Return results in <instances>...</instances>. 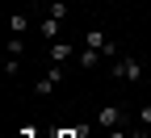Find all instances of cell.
<instances>
[{
  "mask_svg": "<svg viewBox=\"0 0 151 138\" xmlns=\"http://www.w3.org/2000/svg\"><path fill=\"white\" fill-rule=\"evenodd\" d=\"M25 29H29V13H9V34L21 38Z\"/></svg>",
  "mask_w": 151,
  "mask_h": 138,
  "instance_id": "obj_6",
  "label": "cell"
},
{
  "mask_svg": "<svg viewBox=\"0 0 151 138\" xmlns=\"http://www.w3.org/2000/svg\"><path fill=\"white\" fill-rule=\"evenodd\" d=\"M59 29H63V21H59V17H42V38L59 42Z\"/></svg>",
  "mask_w": 151,
  "mask_h": 138,
  "instance_id": "obj_7",
  "label": "cell"
},
{
  "mask_svg": "<svg viewBox=\"0 0 151 138\" xmlns=\"http://www.w3.org/2000/svg\"><path fill=\"white\" fill-rule=\"evenodd\" d=\"M139 122H143V126L151 130V105H143V109H139Z\"/></svg>",
  "mask_w": 151,
  "mask_h": 138,
  "instance_id": "obj_11",
  "label": "cell"
},
{
  "mask_svg": "<svg viewBox=\"0 0 151 138\" xmlns=\"http://www.w3.org/2000/svg\"><path fill=\"white\" fill-rule=\"evenodd\" d=\"M29 4H38V9H42V0H29Z\"/></svg>",
  "mask_w": 151,
  "mask_h": 138,
  "instance_id": "obj_12",
  "label": "cell"
},
{
  "mask_svg": "<svg viewBox=\"0 0 151 138\" xmlns=\"http://www.w3.org/2000/svg\"><path fill=\"white\" fill-rule=\"evenodd\" d=\"M71 54H76V42H67V38H59V42H50V63H67Z\"/></svg>",
  "mask_w": 151,
  "mask_h": 138,
  "instance_id": "obj_4",
  "label": "cell"
},
{
  "mask_svg": "<svg viewBox=\"0 0 151 138\" xmlns=\"http://www.w3.org/2000/svg\"><path fill=\"white\" fill-rule=\"evenodd\" d=\"M4 75H9V80H17V75H21V59L4 54Z\"/></svg>",
  "mask_w": 151,
  "mask_h": 138,
  "instance_id": "obj_9",
  "label": "cell"
},
{
  "mask_svg": "<svg viewBox=\"0 0 151 138\" xmlns=\"http://www.w3.org/2000/svg\"><path fill=\"white\" fill-rule=\"evenodd\" d=\"M109 75L113 80H122V84H143V63L139 59H130V54H118L109 63Z\"/></svg>",
  "mask_w": 151,
  "mask_h": 138,
  "instance_id": "obj_1",
  "label": "cell"
},
{
  "mask_svg": "<svg viewBox=\"0 0 151 138\" xmlns=\"http://www.w3.org/2000/svg\"><path fill=\"white\" fill-rule=\"evenodd\" d=\"M101 59H105L101 50H92V46H80V54H76V63H80V67H97Z\"/></svg>",
  "mask_w": 151,
  "mask_h": 138,
  "instance_id": "obj_5",
  "label": "cell"
},
{
  "mask_svg": "<svg viewBox=\"0 0 151 138\" xmlns=\"http://www.w3.org/2000/svg\"><path fill=\"white\" fill-rule=\"evenodd\" d=\"M46 17H67V0H46Z\"/></svg>",
  "mask_w": 151,
  "mask_h": 138,
  "instance_id": "obj_8",
  "label": "cell"
},
{
  "mask_svg": "<svg viewBox=\"0 0 151 138\" xmlns=\"http://www.w3.org/2000/svg\"><path fill=\"white\" fill-rule=\"evenodd\" d=\"M9 54H13V59H21V54H25V38H17V34H13V38H9Z\"/></svg>",
  "mask_w": 151,
  "mask_h": 138,
  "instance_id": "obj_10",
  "label": "cell"
},
{
  "mask_svg": "<svg viewBox=\"0 0 151 138\" xmlns=\"http://www.w3.org/2000/svg\"><path fill=\"white\" fill-rule=\"evenodd\" d=\"M59 84H63V67H59V63H50V67H46V75H38L34 92H38V96H50Z\"/></svg>",
  "mask_w": 151,
  "mask_h": 138,
  "instance_id": "obj_2",
  "label": "cell"
},
{
  "mask_svg": "<svg viewBox=\"0 0 151 138\" xmlns=\"http://www.w3.org/2000/svg\"><path fill=\"white\" fill-rule=\"evenodd\" d=\"M97 122H101L105 130H118V126H126V113H122V105H105V109L97 113Z\"/></svg>",
  "mask_w": 151,
  "mask_h": 138,
  "instance_id": "obj_3",
  "label": "cell"
}]
</instances>
